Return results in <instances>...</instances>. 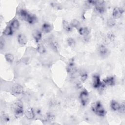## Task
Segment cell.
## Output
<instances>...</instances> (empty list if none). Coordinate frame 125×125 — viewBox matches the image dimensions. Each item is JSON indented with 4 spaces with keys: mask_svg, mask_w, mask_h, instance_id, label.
Segmentation results:
<instances>
[{
    "mask_svg": "<svg viewBox=\"0 0 125 125\" xmlns=\"http://www.w3.org/2000/svg\"><path fill=\"white\" fill-rule=\"evenodd\" d=\"M91 109L97 115L100 117L104 116L106 113L102 104L99 101H97L92 104Z\"/></svg>",
    "mask_w": 125,
    "mask_h": 125,
    "instance_id": "1",
    "label": "cell"
},
{
    "mask_svg": "<svg viewBox=\"0 0 125 125\" xmlns=\"http://www.w3.org/2000/svg\"><path fill=\"white\" fill-rule=\"evenodd\" d=\"M23 106L22 102L19 100L16 101L15 103L14 113L15 116L17 118L21 117L23 114Z\"/></svg>",
    "mask_w": 125,
    "mask_h": 125,
    "instance_id": "2",
    "label": "cell"
},
{
    "mask_svg": "<svg viewBox=\"0 0 125 125\" xmlns=\"http://www.w3.org/2000/svg\"><path fill=\"white\" fill-rule=\"evenodd\" d=\"M80 99L81 104L84 106H86L88 102V93L86 89H83L80 93Z\"/></svg>",
    "mask_w": 125,
    "mask_h": 125,
    "instance_id": "3",
    "label": "cell"
},
{
    "mask_svg": "<svg viewBox=\"0 0 125 125\" xmlns=\"http://www.w3.org/2000/svg\"><path fill=\"white\" fill-rule=\"evenodd\" d=\"M115 83V78L113 76H110L106 78L103 80V82H101V84L100 86V88H103L106 86H113L114 85Z\"/></svg>",
    "mask_w": 125,
    "mask_h": 125,
    "instance_id": "4",
    "label": "cell"
},
{
    "mask_svg": "<svg viewBox=\"0 0 125 125\" xmlns=\"http://www.w3.org/2000/svg\"><path fill=\"white\" fill-rule=\"evenodd\" d=\"M11 90L12 93L16 95L22 94L24 92L23 87L19 84H14L11 88Z\"/></svg>",
    "mask_w": 125,
    "mask_h": 125,
    "instance_id": "5",
    "label": "cell"
},
{
    "mask_svg": "<svg viewBox=\"0 0 125 125\" xmlns=\"http://www.w3.org/2000/svg\"><path fill=\"white\" fill-rule=\"evenodd\" d=\"M124 9L122 7H116L114 8L112 12V17L115 19H118L121 17L124 12Z\"/></svg>",
    "mask_w": 125,
    "mask_h": 125,
    "instance_id": "6",
    "label": "cell"
},
{
    "mask_svg": "<svg viewBox=\"0 0 125 125\" xmlns=\"http://www.w3.org/2000/svg\"><path fill=\"white\" fill-rule=\"evenodd\" d=\"M92 86L94 88H99L101 84V82L100 81V78L99 76L98 75H94L92 76Z\"/></svg>",
    "mask_w": 125,
    "mask_h": 125,
    "instance_id": "7",
    "label": "cell"
},
{
    "mask_svg": "<svg viewBox=\"0 0 125 125\" xmlns=\"http://www.w3.org/2000/svg\"><path fill=\"white\" fill-rule=\"evenodd\" d=\"M24 114H25V116L26 118L29 120H32V119H34L35 117V116L34 111L33 109L31 107L28 108L26 110Z\"/></svg>",
    "mask_w": 125,
    "mask_h": 125,
    "instance_id": "8",
    "label": "cell"
},
{
    "mask_svg": "<svg viewBox=\"0 0 125 125\" xmlns=\"http://www.w3.org/2000/svg\"><path fill=\"white\" fill-rule=\"evenodd\" d=\"M66 70L67 72L71 75H73L75 73V72L76 71V68L73 62H69V63L68 64L66 67Z\"/></svg>",
    "mask_w": 125,
    "mask_h": 125,
    "instance_id": "9",
    "label": "cell"
},
{
    "mask_svg": "<svg viewBox=\"0 0 125 125\" xmlns=\"http://www.w3.org/2000/svg\"><path fill=\"white\" fill-rule=\"evenodd\" d=\"M18 43L21 45H24L27 43V39L25 36L22 34H19L17 37Z\"/></svg>",
    "mask_w": 125,
    "mask_h": 125,
    "instance_id": "10",
    "label": "cell"
},
{
    "mask_svg": "<svg viewBox=\"0 0 125 125\" xmlns=\"http://www.w3.org/2000/svg\"><path fill=\"white\" fill-rule=\"evenodd\" d=\"M78 32L81 35L86 36L89 34L90 30L86 27H82L79 28Z\"/></svg>",
    "mask_w": 125,
    "mask_h": 125,
    "instance_id": "11",
    "label": "cell"
},
{
    "mask_svg": "<svg viewBox=\"0 0 125 125\" xmlns=\"http://www.w3.org/2000/svg\"><path fill=\"white\" fill-rule=\"evenodd\" d=\"M98 51L99 54L102 56H105L108 53V50L104 45H101L98 48Z\"/></svg>",
    "mask_w": 125,
    "mask_h": 125,
    "instance_id": "12",
    "label": "cell"
},
{
    "mask_svg": "<svg viewBox=\"0 0 125 125\" xmlns=\"http://www.w3.org/2000/svg\"><path fill=\"white\" fill-rule=\"evenodd\" d=\"M52 26L51 25V24H50L49 23H44L42 24V31H43V32L45 33H49L51 30H52Z\"/></svg>",
    "mask_w": 125,
    "mask_h": 125,
    "instance_id": "13",
    "label": "cell"
},
{
    "mask_svg": "<svg viewBox=\"0 0 125 125\" xmlns=\"http://www.w3.org/2000/svg\"><path fill=\"white\" fill-rule=\"evenodd\" d=\"M120 106V104L115 100H112L110 103V107L114 111H118Z\"/></svg>",
    "mask_w": 125,
    "mask_h": 125,
    "instance_id": "14",
    "label": "cell"
},
{
    "mask_svg": "<svg viewBox=\"0 0 125 125\" xmlns=\"http://www.w3.org/2000/svg\"><path fill=\"white\" fill-rule=\"evenodd\" d=\"M62 25L64 29L67 32H69L72 31L73 27H72L70 23L64 20L62 22Z\"/></svg>",
    "mask_w": 125,
    "mask_h": 125,
    "instance_id": "15",
    "label": "cell"
},
{
    "mask_svg": "<svg viewBox=\"0 0 125 125\" xmlns=\"http://www.w3.org/2000/svg\"><path fill=\"white\" fill-rule=\"evenodd\" d=\"M36 20L37 19L35 16L29 14L25 21H26L29 24H33L36 22Z\"/></svg>",
    "mask_w": 125,
    "mask_h": 125,
    "instance_id": "16",
    "label": "cell"
},
{
    "mask_svg": "<svg viewBox=\"0 0 125 125\" xmlns=\"http://www.w3.org/2000/svg\"><path fill=\"white\" fill-rule=\"evenodd\" d=\"M3 33L5 36H11L13 33V29L10 25L7 26L4 30Z\"/></svg>",
    "mask_w": 125,
    "mask_h": 125,
    "instance_id": "17",
    "label": "cell"
},
{
    "mask_svg": "<svg viewBox=\"0 0 125 125\" xmlns=\"http://www.w3.org/2000/svg\"><path fill=\"white\" fill-rule=\"evenodd\" d=\"M34 39L36 42H38L42 38V33L38 30L36 31L33 34Z\"/></svg>",
    "mask_w": 125,
    "mask_h": 125,
    "instance_id": "18",
    "label": "cell"
},
{
    "mask_svg": "<svg viewBox=\"0 0 125 125\" xmlns=\"http://www.w3.org/2000/svg\"><path fill=\"white\" fill-rule=\"evenodd\" d=\"M19 15L21 19L25 20L26 18L29 15V13L24 9H21L19 12Z\"/></svg>",
    "mask_w": 125,
    "mask_h": 125,
    "instance_id": "19",
    "label": "cell"
},
{
    "mask_svg": "<svg viewBox=\"0 0 125 125\" xmlns=\"http://www.w3.org/2000/svg\"><path fill=\"white\" fill-rule=\"evenodd\" d=\"M4 57H5V59L6 61L10 63H12L13 62H14V57L13 55L12 54L7 53L5 55Z\"/></svg>",
    "mask_w": 125,
    "mask_h": 125,
    "instance_id": "20",
    "label": "cell"
},
{
    "mask_svg": "<svg viewBox=\"0 0 125 125\" xmlns=\"http://www.w3.org/2000/svg\"><path fill=\"white\" fill-rule=\"evenodd\" d=\"M10 26L12 27L13 29H18L20 26V23L18 20L17 19L13 20L11 23Z\"/></svg>",
    "mask_w": 125,
    "mask_h": 125,
    "instance_id": "21",
    "label": "cell"
},
{
    "mask_svg": "<svg viewBox=\"0 0 125 125\" xmlns=\"http://www.w3.org/2000/svg\"><path fill=\"white\" fill-rule=\"evenodd\" d=\"M37 50L38 52L40 54H44L46 52V49L44 46L42 44H38L37 47Z\"/></svg>",
    "mask_w": 125,
    "mask_h": 125,
    "instance_id": "22",
    "label": "cell"
},
{
    "mask_svg": "<svg viewBox=\"0 0 125 125\" xmlns=\"http://www.w3.org/2000/svg\"><path fill=\"white\" fill-rule=\"evenodd\" d=\"M50 46L51 48L54 50V51H57L58 50V45L57 42L54 41V40H51L50 41Z\"/></svg>",
    "mask_w": 125,
    "mask_h": 125,
    "instance_id": "23",
    "label": "cell"
},
{
    "mask_svg": "<svg viewBox=\"0 0 125 125\" xmlns=\"http://www.w3.org/2000/svg\"><path fill=\"white\" fill-rule=\"evenodd\" d=\"M70 24L72 26V27L73 28H79L80 26V22L76 19H74L71 22H70Z\"/></svg>",
    "mask_w": 125,
    "mask_h": 125,
    "instance_id": "24",
    "label": "cell"
},
{
    "mask_svg": "<svg viewBox=\"0 0 125 125\" xmlns=\"http://www.w3.org/2000/svg\"><path fill=\"white\" fill-rule=\"evenodd\" d=\"M55 115L51 113V112H49L47 113L46 114V119L49 121V122H52L54 121L55 120Z\"/></svg>",
    "mask_w": 125,
    "mask_h": 125,
    "instance_id": "25",
    "label": "cell"
},
{
    "mask_svg": "<svg viewBox=\"0 0 125 125\" xmlns=\"http://www.w3.org/2000/svg\"><path fill=\"white\" fill-rule=\"evenodd\" d=\"M88 75L87 73L85 71H83L80 73V78L82 82H84L87 78Z\"/></svg>",
    "mask_w": 125,
    "mask_h": 125,
    "instance_id": "26",
    "label": "cell"
},
{
    "mask_svg": "<svg viewBox=\"0 0 125 125\" xmlns=\"http://www.w3.org/2000/svg\"><path fill=\"white\" fill-rule=\"evenodd\" d=\"M116 23V21L114 18H111L109 19L107 21V24L109 26L112 27L114 26V25Z\"/></svg>",
    "mask_w": 125,
    "mask_h": 125,
    "instance_id": "27",
    "label": "cell"
},
{
    "mask_svg": "<svg viewBox=\"0 0 125 125\" xmlns=\"http://www.w3.org/2000/svg\"><path fill=\"white\" fill-rule=\"evenodd\" d=\"M67 42L68 44L70 46H71V47H73V46L75 45V40H74L73 38H70L68 39L67 40Z\"/></svg>",
    "mask_w": 125,
    "mask_h": 125,
    "instance_id": "28",
    "label": "cell"
},
{
    "mask_svg": "<svg viewBox=\"0 0 125 125\" xmlns=\"http://www.w3.org/2000/svg\"><path fill=\"white\" fill-rule=\"evenodd\" d=\"M118 111L122 113H125V104L124 102H122L121 104H120V108H119V109Z\"/></svg>",
    "mask_w": 125,
    "mask_h": 125,
    "instance_id": "29",
    "label": "cell"
},
{
    "mask_svg": "<svg viewBox=\"0 0 125 125\" xmlns=\"http://www.w3.org/2000/svg\"><path fill=\"white\" fill-rule=\"evenodd\" d=\"M1 119L3 121H4V122H8L9 120V118L7 114H5V113L2 114V115H1Z\"/></svg>",
    "mask_w": 125,
    "mask_h": 125,
    "instance_id": "30",
    "label": "cell"
},
{
    "mask_svg": "<svg viewBox=\"0 0 125 125\" xmlns=\"http://www.w3.org/2000/svg\"><path fill=\"white\" fill-rule=\"evenodd\" d=\"M4 45H5V41L3 39L1 38L0 41V48L1 50H2L4 48Z\"/></svg>",
    "mask_w": 125,
    "mask_h": 125,
    "instance_id": "31",
    "label": "cell"
}]
</instances>
